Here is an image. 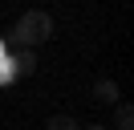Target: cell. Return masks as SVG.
Wrapping results in <instances>:
<instances>
[{
    "label": "cell",
    "mask_w": 134,
    "mask_h": 130,
    "mask_svg": "<svg viewBox=\"0 0 134 130\" xmlns=\"http://www.w3.org/2000/svg\"><path fill=\"white\" fill-rule=\"evenodd\" d=\"M49 37H53V16L45 12V8H29L16 20V29H12V45L16 49H37Z\"/></svg>",
    "instance_id": "cell-1"
},
{
    "label": "cell",
    "mask_w": 134,
    "mask_h": 130,
    "mask_svg": "<svg viewBox=\"0 0 134 130\" xmlns=\"http://www.w3.org/2000/svg\"><path fill=\"white\" fill-rule=\"evenodd\" d=\"M93 98H98V102H106V106H118V102H122L118 81H114V77H98V81H93Z\"/></svg>",
    "instance_id": "cell-2"
},
{
    "label": "cell",
    "mask_w": 134,
    "mask_h": 130,
    "mask_svg": "<svg viewBox=\"0 0 134 130\" xmlns=\"http://www.w3.org/2000/svg\"><path fill=\"white\" fill-rule=\"evenodd\" d=\"M12 69H16V77H33L37 73V53L33 49H20V53L12 57Z\"/></svg>",
    "instance_id": "cell-3"
},
{
    "label": "cell",
    "mask_w": 134,
    "mask_h": 130,
    "mask_svg": "<svg viewBox=\"0 0 134 130\" xmlns=\"http://www.w3.org/2000/svg\"><path fill=\"white\" fill-rule=\"evenodd\" d=\"M114 130H134V110H130L126 102L114 106Z\"/></svg>",
    "instance_id": "cell-4"
},
{
    "label": "cell",
    "mask_w": 134,
    "mask_h": 130,
    "mask_svg": "<svg viewBox=\"0 0 134 130\" xmlns=\"http://www.w3.org/2000/svg\"><path fill=\"white\" fill-rule=\"evenodd\" d=\"M45 130H81V126H77V118H69V114H53V118H45Z\"/></svg>",
    "instance_id": "cell-5"
},
{
    "label": "cell",
    "mask_w": 134,
    "mask_h": 130,
    "mask_svg": "<svg viewBox=\"0 0 134 130\" xmlns=\"http://www.w3.org/2000/svg\"><path fill=\"white\" fill-rule=\"evenodd\" d=\"M81 130H110V126H102V122H93V126H81Z\"/></svg>",
    "instance_id": "cell-6"
}]
</instances>
